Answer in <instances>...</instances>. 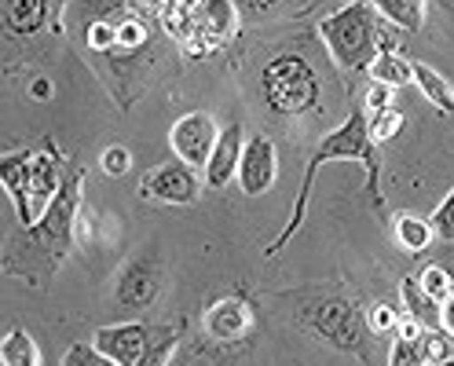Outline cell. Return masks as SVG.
Returning <instances> with one entry per match:
<instances>
[{"label":"cell","instance_id":"9","mask_svg":"<svg viewBox=\"0 0 454 366\" xmlns=\"http://www.w3.org/2000/svg\"><path fill=\"white\" fill-rule=\"evenodd\" d=\"M202 187H206V176L187 161L173 158L158 168H147L144 180H139V199L165 202V206H194L202 199Z\"/></svg>","mask_w":454,"mask_h":366},{"label":"cell","instance_id":"12","mask_svg":"<svg viewBox=\"0 0 454 366\" xmlns=\"http://www.w3.org/2000/svg\"><path fill=\"white\" fill-rule=\"evenodd\" d=\"M202 330H206L209 341H216V345H239V341H246L253 330H257V312H253V304L246 297H239V293L220 297L216 304L206 308Z\"/></svg>","mask_w":454,"mask_h":366},{"label":"cell","instance_id":"20","mask_svg":"<svg viewBox=\"0 0 454 366\" xmlns=\"http://www.w3.org/2000/svg\"><path fill=\"white\" fill-rule=\"evenodd\" d=\"M414 84H418V92L440 110V114L454 118V89H450V81H447L436 66L414 63Z\"/></svg>","mask_w":454,"mask_h":366},{"label":"cell","instance_id":"11","mask_svg":"<svg viewBox=\"0 0 454 366\" xmlns=\"http://www.w3.org/2000/svg\"><path fill=\"white\" fill-rule=\"evenodd\" d=\"M216 139H220L216 118L206 114V110H191V114H184L173 128H168V147H173V154L180 161H187L191 168H198V173L209 165Z\"/></svg>","mask_w":454,"mask_h":366},{"label":"cell","instance_id":"6","mask_svg":"<svg viewBox=\"0 0 454 366\" xmlns=\"http://www.w3.org/2000/svg\"><path fill=\"white\" fill-rule=\"evenodd\" d=\"M388 30H395V26H388L374 4H345L316 22V34L330 55V63L345 74L371 70V63L381 51L395 48V41H388Z\"/></svg>","mask_w":454,"mask_h":366},{"label":"cell","instance_id":"17","mask_svg":"<svg viewBox=\"0 0 454 366\" xmlns=\"http://www.w3.org/2000/svg\"><path fill=\"white\" fill-rule=\"evenodd\" d=\"M392 238L400 249L407 253H425L433 242H436V231L429 216H418V213H395L392 216Z\"/></svg>","mask_w":454,"mask_h":366},{"label":"cell","instance_id":"25","mask_svg":"<svg viewBox=\"0 0 454 366\" xmlns=\"http://www.w3.org/2000/svg\"><path fill=\"white\" fill-rule=\"evenodd\" d=\"M84 44H89L96 55H114L118 51V22L114 19H92L84 26Z\"/></svg>","mask_w":454,"mask_h":366},{"label":"cell","instance_id":"30","mask_svg":"<svg viewBox=\"0 0 454 366\" xmlns=\"http://www.w3.org/2000/svg\"><path fill=\"white\" fill-rule=\"evenodd\" d=\"M63 366H118L114 359H106L96 345H89V341H74L70 348H67V355H63Z\"/></svg>","mask_w":454,"mask_h":366},{"label":"cell","instance_id":"24","mask_svg":"<svg viewBox=\"0 0 454 366\" xmlns=\"http://www.w3.org/2000/svg\"><path fill=\"white\" fill-rule=\"evenodd\" d=\"M180 345H184L180 330H173V326L154 330V333H151V341H147V352H144V359H139V366H168V362L176 359Z\"/></svg>","mask_w":454,"mask_h":366},{"label":"cell","instance_id":"31","mask_svg":"<svg viewBox=\"0 0 454 366\" xmlns=\"http://www.w3.org/2000/svg\"><path fill=\"white\" fill-rule=\"evenodd\" d=\"M99 168H103L106 176H114V180L129 176V168H132V154H129V147H121V144L106 147V151L99 154Z\"/></svg>","mask_w":454,"mask_h":366},{"label":"cell","instance_id":"34","mask_svg":"<svg viewBox=\"0 0 454 366\" xmlns=\"http://www.w3.org/2000/svg\"><path fill=\"white\" fill-rule=\"evenodd\" d=\"M366 114H381V110H388L392 106V89H385V84H378V81H371V89L363 92V103H359Z\"/></svg>","mask_w":454,"mask_h":366},{"label":"cell","instance_id":"33","mask_svg":"<svg viewBox=\"0 0 454 366\" xmlns=\"http://www.w3.org/2000/svg\"><path fill=\"white\" fill-rule=\"evenodd\" d=\"M388 366H429V362H425V355H421V345H411V341H400V337H392Z\"/></svg>","mask_w":454,"mask_h":366},{"label":"cell","instance_id":"2","mask_svg":"<svg viewBox=\"0 0 454 366\" xmlns=\"http://www.w3.org/2000/svg\"><path fill=\"white\" fill-rule=\"evenodd\" d=\"M381 147L371 139V121H366V110L356 106L352 114L340 121L330 136L319 139V147L311 151L308 165H304V176H301V191H297V199H294V209H290V220H286V228H282L275 235V242L264 249V257H278L282 249H286L294 242V235L301 231V223L308 216V206H311V191H316V176H319V168L326 161H356L366 168V194H371V202L378 213H385V194H381Z\"/></svg>","mask_w":454,"mask_h":366},{"label":"cell","instance_id":"22","mask_svg":"<svg viewBox=\"0 0 454 366\" xmlns=\"http://www.w3.org/2000/svg\"><path fill=\"white\" fill-rule=\"evenodd\" d=\"M0 366H41V348L22 326H12L0 341Z\"/></svg>","mask_w":454,"mask_h":366},{"label":"cell","instance_id":"21","mask_svg":"<svg viewBox=\"0 0 454 366\" xmlns=\"http://www.w3.org/2000/svg\"><path fill=\"white\" fill-rule=\"evenodd\" d=\"M371 4L378 8V15L388 26H395V30L418 34L425 26V4H429V0H371Z\"/></svg>","mask_w":454,"mask_h":366},{"label":"cell","instance_id":"10","mask_svg":"<svg viewBox=\"0 0 454 366\" xmlns=\"http://www.w3.org/2000/svg\"><path fill=\"white\" fill-rule=\"evenodd\" d=\"M161 286H165L161 261L158 257H136L118 275V286H114V304H118L121 312H129V315L147 312V308L161 297Z\"/></svg>","mask_w":454,"mask_h":366},{"label":"cell","instance_id":"39","mask_svg":"<svg viewBox=\"0 0 454 366\" xmlns=\"http://www.w3.org/2000/svg\"><path fill=\"white\" fill-rule=\"evenodd\" d=\"M340 4H371V0H340Z\"/></svg>","mask_w":454,"mask_h":366},{"label":"cell","instance_id":"32","mask_svg":"<svg viewBox=\"0 0 454 366\" xmlns=\"http://www.w3.org/2000/svg\"><path fill=\"white\" fill-rule=\"evenodd\" d=\"M421 355H425V362L450 359V355H454V352H450V337H447L443 330H425V337H421Z\"/></svg>","mask_w":454,"mask_h":366},{"label":"cell","instance_id":"4","mask_svg":"<svg viewBox=\"0 0 454 366\" xmlns=\"http://www.w3.org/2000/svg\"><path fill=\"white\" fill-rule=\"evenodd\" d=\"M297 300V323L304 333H311L316 341L348 352V355H371L378 337L366 326V308L337 286H316V290H301L294 293Z\"/></svg>","mask_w":454,"mask_h":366},{"label":"cell","instance_id":"14","mask_svg":"<svg viewBox=\"0 0 454 366\" xmlns=\"http://www.w3.org/2000/svg\"><path fill=\"white\" fill-rule=\"evenodd\" d=\"M147 341H151V330L144 323H114V326H99L92 345L114 359L118 366H139L147 352Z\"/></svg>","mask_w":454,"mask_h":366},{"label":"cell","instance_id":"5","mask_svg":"<svg viewBox=\"0 0 454 366\" xmlns=\"http://www.w3.org/2000/svg\"><path fill=\"white\" fill-rule=\"evenodd\" d=\"M70 161L59 154V147L44 139L34 151H8L0 161V183H4L15 220L22 228H34L51 206V199L59 194L63 176H67Z\"/></svg>","mask_w":454,"mask_h":366},{"label":"cell","instance_id":"7","mask_svg":"<svg viewBox=\"0 0 454 366\" xmlns=\"http://www.w3.org/2000/svg\"><path fill=\"white\" fill-rule=\"evenodd\" d=\"M70 0H0V37H4V70L19 74L44 55L48 41L67 30Z\"/></svg>","mask_w":454,"mask_h":366},{"label":"cell","instance_id":"8","mask_svg":"<svg viewBox=\"0 0 454 366\" xmlns=\"http://www.w3.org/2000/svg\"><path fill=\"white\" fill-rule=\"evenodd\" d=\"M242 30V15L235 0H191V41L180 48L187 59H206V55L227 48Z\"/></svg>","mask_w":454,"mask_h":366},{"label":"cell","instance_id":"13","mask_svg":"<svg viewBox=\"0 0 454 366\" xmlns=\"http://www.w3.org/2000/svg\"><path fill=\"white\" fill-rule=\"evenodd\" d=\"M278 180V151L264 132H253L246 139V151H242V165H239V187L246 199H261L268 194Z\"/></svg>","mask_w":454,"mask_h":366},{"label":"cell","instance_id":"26","mask_svg":"<svg viewBox=\"0 0 454 366\" xmlns=\"http://www.w3.org/2000/svg\"><path fill=\"white\" fill-rule=\"evenodd\" d=\"M400 323H403V312L395 304H388V300H378V304L366 308V326H371V333L378 337V341L381 337H395Z\"/></svg>","mask_w":454,"mask_h":366},{"label":"cell","instance_id":"18","mask_svg":"<svg viewBox=\"0 0 454 366\" xmlns=\"http://www.w3.org/2000/svg\"><path fill=\"white\" fill-rule=\"evenodd\" d=\"M366 74H371V81L385 84V89H392V92H400V89H407V84H414V63L407 59L400 48L381 51Z\"/></svg>","mask_w":454,"mask_h":366},{"label":"cell","instance_id":"29","mask_svg":"<svg viewBox=\"0 0 454 366\" xmlns=\"http://www.w3.org/2000/svg\"><path fill=\"white\" fill-rule=\"evenodd\" d=\"M429 223H433V231H436V238H440V242L454 245V187H450L447 199L429 213Z\"/></svg>","mask_w":454,"mask_h":366},{"label":"cell","instance_id":"28","mask_svg":"<svg viewBox=\"0 0 454 366\" xmlns=\"http://www.w3.org/2000/svg\"><path fill=\"white\" fill-rule=\"evenodd\" d=\"M418 283H421V290L429 293L433 300H447L450 293H454V278H450V271L447 268H440V264H429L421 275H418Z\"/></svg>","mask_w":454,"mask_h":366},{"label":"cell","instance_id":"35","mask_svg":"<svg viewBox=\"0 0 454 366\" xmlns=\"http://www.w3.org/2000/svg\"><path fill=\"white\" fill-rule=\"evenodd\" d=\"M129 12L139 15V19H147V22H161L165 8H168V0H125Z\"/></svg>","mask_w":454,"mask_h":366},{"label":"cell","instance_id":"23","mask_svg":"<svg viewBox=\"0 0 454 366\" xmlns=\"http://www.w3.org/2000/svg\"><path fill=\"white\" fill-rule=\"evenodd\" d=\"M147 48H151V22L132 15V12H125L118 19V51H114V55H139Z\"/></svg>","mask_w":454,"mask_h":366},{"label":"cell","instance_id":"38","mask_svg":"<svg viewBox=\"0 0 454 366\" xmlns=\"http://www.w3.org/2000/svg\"><path fill=\"white\" fill-rule=\"evenodd\" d=\"M429 366H454V355L450 359H440V362H429Z\"/></svg>","mask_w":454,"mask_h":366},{"label":"cell","instance_id":"3","mask_svg":"<svg viewBox=\"0 0 454 366\" xmlns=\"http://www.w3.org/2000/svg\"><path fill=\"white\" fill-rule=\"evenodd\" d=\"M257 84L268 114L275 118H311L326 106V77L308 48H278L275 55H268Z\"/></svg>","mask_w":454,"mask_h":366},{"label":"cell","instance_id":"1","mask_svg":"<svg viewBox=\"0 0 454 366\" xmlns=\"http://www.w3.org/2000/svg\"><path fill=\"white\" fill-rule=\"evenodd\" d=\"M81 206H84V165L70 161L59 194L51 199L44 216L34 228H22L4 249V271L44 290L55 275H59L63 261L77 242V223H81Z\"/></svg>","mask_w":454,"mask_h":366},{"label":"cell","instance_id":"16","mask_svg":"<svg viewBox=\"0 0 454 366\" xmlns=\"http://www.w3.org/2000/svg\"><path fill=\"white\" fill-rule=\"evenodd\" d=\"M242 15V26H264V22H282L297 19L308 8H316V0H235Z\"/></svg>","mask_w":454,"mask_h":366},{"label":"cell","instance_id":"15","mask_svg":"<svg viewBox=\"0 0 454 366\" xmlns=\"http://www.w3.org/2000/svg\"><path fill=\"white\" fill-rule=\"evenodd\" d=\"M242 151H246V132H242V125H223L216 147H213V154H209V165L202 168L206 187L220 191V187H227L231 180H239Z\"/></svg>","mask_w":454,"mask_h":366},{"label":"cell","instance_id":"37","mask_svg":"<svg viewBox=\"0 0 454 366\" xmlns=\"http://www.w3.org/2000/svg\"><path fill=\"white\" fill-rule=\"evenodd\" d=\"M30 96H34V99H41V103H48V99H51V77H34Z\"/></svg>","mask_w":454,"mask_h":366},{"label":"cell","instance_id":"27","mask_svg":"<svg viewBox=\"0 0 454 366\" xmlns=\"http://www.w3.org/2000/svg\"><path fill=\"white\" fill-rule=\"evenodd\" d=\"M366 121H371V139H374L378 147L392 144V139L400 136V132H403V125H407V118H403L395 106L381 110V114H366Z\"/></svg>","mask_w":454,"mask_h":366},{"label":"cell","instance_id":"36","mask_svg":"<svg viewBox=\"0 0 454 366\" xmlns=\"http://www.w3.org/2000/svg\"><path fill=\"white\" fill-rule=\"evenodd\" d=\"M440 330L454 341V293L447 300H440Z\"/></svg>","mask_w":454,"mask_h":366},{"label":"cell","instance_id":"19","mask_svg":"<svg viewBox=\"0 0 454 366\" xmlns=\"http://www.w3.org/2000/svg\"><path fill=\"white\" fill-rule=\"evenodd\" d=\"M400 300H403V312L411 319H418L425 330H440V300H433L425 293L414 275H407L400 283Z\"/></svg>","mask_w":454,"mask_h":366}]
</instances>
